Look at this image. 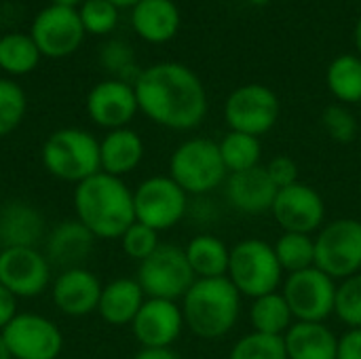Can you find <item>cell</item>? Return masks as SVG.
I'll use <instances>...</instances> for the list:
<instances>
[{"instance_id":"cell-1","label":"cell","mask_w":361,"mask_h":359,"mask_svg":"<svg viewBox=\"0 0 361 359\" xmlns=\"http://www.w3.org/2000/svg\"><path fill=\"white\" fill-rule=\"evenodd\" d=\"M133 89L140 110L161 127L190 131L207 114V91L201 78L184 63L161 61L144 68Z\"/></svg>"},{"instance_id":"cell-2","label":"cell","mask_w":361,"mask_h":359,"mask_svg":"<svg viewBox=\"0 0 361 359\" xmlns=\"http://www.w3.org/2000/svg\"><path fill=\"white\" fill-rule=\"evenodd\" d=\"M72 205L76 220L82 222L95 239H121L135 222L133 190L110 174H95L74 186Z\"/></svg>"},{"instance_id":"cell-3","label":"cell","mask_w":361,"mask_h":359,"mask_svg":"<svg viewBox=\"0 0 361 359\" xmlns=\"http://www.w3.org/2000/svg\"><path fill=\"white\" fill-rule=\"evenodd\" d=\"M241 298L228 277L197 279L182 298L184 326L199 339H222L239 322Z\"/></svg>"},{"instance_id":"cell-4","label":"cell","mask_w":361,"mask_h":359,"mask_svg":"<svg viewBox=\"0 0 361 359\" xmlns=\"http://www.w3.org/2000/svg\"><path fill=\"white\" fill-rule=\"evenodd\" d=\"M40 163L44 171L55 180L76 186L102 171L99 140L78 127L57 129L42 142Z\"/></svg>"},{"instance_id":"cell-5","label":"cell","mask_w":361,"mask_h":359,"mask_svg":"<svg viewBox=\"0 0 361 359\" xmlns=\"http://www.w3.org/2000/svg\"><path fill=\"white\" fill-rule=\"evenodd\" d=\"M226 167L218 142L209 138H190L169 157V178L186 195H207L226 182Z\"/></svg>"},{"instance_id":"cell-6","label":"cell","mask_w":361,"mask_h":359,"mask_svg":"<svg viewBox=\"0 0 361 359\" xmlns=\"http://www.w3.org/2000/svg\"><path fill=\"white\" fill-rule=\"evenodd\" d=\"M226 277L233 281L241 296L254 300L279 290L283 269L279 267V260L271 243L250 237L231 248Z\"/></svg>"},{"instance_id":"cell-7","label":"cell","mask_w":361,"mask_h":359,"mask_svg":"<svg viewBox=\"0 0 361 359\" xmlns=\"http://www.w3.org/2000/svg\"><path fill=\"white\" fill-rule=\"evenodd\" d=\"M135 279L146 298H163L173 303L182 300L197 281L184 248L173 243H161L152 256L142 260Z\"/></svg>"},{"instance_id":"cell-8","label":"cell","mask_w":361,"mask_h":359,"mask_svg":"<svg viewBox=\"0 0 361 359\" xmlns=\"http://www.w3.org/2000/svg\"><path fill=\"white\" fill-rule=\"evenodd\" d=\"M315 267L334 281L361 273L360 220L338 218L319 229L315 237Z\"/></svg>"},{"instance_id":"cell-9","label":"cell","mask_w":361,"mask_h":359,"mask_svg":"<svg viewBox=\"0 0 361 359\" xmlns=\"http://www.w3.org/2000/svg\"><path fill=\"white\" fill-rule=\"evenodd\" d=\"M281 114L277 93L260 83L237 87L224 102V121L231 131L260 138L269 133Z\"/></svg>"},{"instance_id":"cell-10","label":"cell","mask_w":361,"mask_h":359,"mask_svg":"<svg viewBox=\"0 0 361 359\" xmlns=\"http://www.w3.org/2000/svg\"><path fill=\"white\" fill-rule=\"evenodd\" d=\"M135 222L157 233L173 229L188 209V195L169 176H150L133 190Z\"/></svg>"},{"instance_id":"cell-11","label":"cell","mask_w":361,"mask_h":359,"mask_svg":"<svg viewBox=\"0 0 361 359\" xmlns=\"http://www.w3.org/2000/svg\"><path fill=\"white\" fill-rule=\"evenodd\" d=\"M336 284L317 267L288 275L283 281V298L294 315V322L324 324L334 313Z\"/></svg>"},{"instance_id":"cell-12","label":"cell","mask_w":361,"mask_h":359,"mask_svg":"<svg viewBox=\"0 0 361 359\" xmlns=\"http://www.w3.org/2000/svg\"><path fill=\"white\" fill-rule=\"evenodd\" d=\"M0 334L13 359H59L63 351L59 326L40 313H17Z\"/></svg>"},{"instance_id":"cell-13","label":"cell","mask_w":361,"mask_h":359,"mask_svg":"<svg viewBox=\"0 0 361 359\" xmlns=\"http://www.w3.org/2000/svg\"><path fill=\"white\" fill-rule=\"evenodd\" d=\"M53 284L51 264L38 248L0 250V286L17 298H36Z\"/></svg>"},{"instance_id":"cell-14","label":"cell","mask_w":361,"mask_h":359,"mask_svg":"<svg viewBox=\"0 0 361 359\" xmlns=\"http://www.w3.org/2000/svg\"><path fill=\"white\" fill-rule=\"evenodd\" d=\"M85 28L78 8L49 4L32 21L30 36L38 51L47 57L59 59L74 53L85 38Z\"/></svg>"},{"instance_id":"cell-15","label":"cell","mask_w":361,"mask_h":359,"mask_svg":"<svg viewBox=\"0 0 361 359\" xmlns=\"http://www.w3.org/2000/svg\"><path fill=\"white\" fill-rule=\"evenodd\" d=\"M271 214L283 233L313 235L326 222V203L317 188L298 180L296 184L277 190Z\"/></svg>"},{"instance_id":"cell-16","label":"cell","mask_w":361,"mask_h":359,"mask_svg":"<svg viewBox=\"0 0 361 359\" xmlns=\"http://www.w3.org/2000/svg\"><path fill=\"white\" fill-rule=\"evenodd\" d=\"M87 114L89 118L108 131L127 127L140 112L133 83L121 78H108L97 83L87 93Z\"/></svg>"},{"instance_id":"cell-17","label":"cell","mask_w":361,"mask_h":359,"mask_svg":"<svg viewBox=\"0 0 361 359\" xmlns=\"http://www.w3.org/2000/svg\"><path fill=\"white\" fill-rule=\"evenodd\" d=\"M131 330L142 349H171L184 330L182 307L173 300L146 298L131 322Z\"/></svg>"},{"instance_id":"cell-18","label":"cell","mask_w":361,"mask_h":359,"mask_svg":"<svg viewBox=\"0 0 361 359\" xmlns=\"http://www.w3.org/2000/svg\"><path fill=\"white\" fill-rule=\"evenodd\" d=\"M104 284L89 269L61 271L51 284V298L59 313L68 317H87L97 311Z\"/></svg>"},{"instance_id":"cell-19","label":"cell","mask_w":361,"mask_h":359,"mask_svg":"<svg viewBox=\"0 0 361 359\" xmlns=\"http://www.w3.org/2000/svg\"><path fill=\"white\" fill-rule=\"evenodd\" d=\"M95 245V237L93 233L78 222L76 218L72 220H63L59 224H55L49 235L44 237V256L51 264V269H59L61 271H70V269H80Z\"/></svg>"},{"instance_id":"cell-20","label":"cell","mask_w":361,"mask_h":359,"mask_svg":"<svg viewBox=\"0 0 361 359\" xmlns=\"http://www.w3.org/2000/svg\"><path fill=\"white\" fill-rule=\"evenodd\" d=\"M226 199L228 203L241 212V214H267L271 212L275 197H277V186L269 178L264 165L228 174L226 176Z\"/></svg>"},{"instance_id":"cell-21","label":"cell","mask_w":361,"mask_h":359,"mask_svg":"<svg viewBox=\"0 0 361 359\" xmlns=\"http://www.w3.org/2000/svg\"><path fill=\"white\" fill-rule=\"evenodd\" d=\"M44 216L27 201L0 205V250L36 248L44 239Z\"/></svg>"},{"instance_id":"cell-22","label":"cell","mask_w":361,"mask_h":359,"mask_svg":"<svg viewBox=\"0 0 361 359\" xmlns=\"http://www.w3.org/2000/svg\"><path fill=\"white\" fill-rule=\"evenodd\" d=\"M131 25L146 42H167L180 30V8L173 0H140L131 6Z\"/></svg>"},{"instance_id":"cell-23","label":"cell","mask_w":361,"mask_h":359,"mask_svg":"<svg viewBox=\"0 0 361 359\" xmlns=\"http://www.w3.org/2000/svg\"><path fill=\"white\" fill-rule=\"evenodd\" d=\"M144 150V140L137 131L129 127L112 129L99 140V167L104 174L125 178L140 167Z\"/></svg>"},{"instance_id":"cell-24","label":"cell","mask_w":361,"mask_h":359,"mask_svg":"<svg viewBox=\"0 0 361 359\" xmlns=\"http://www.w3.org/2000/svg\"><path fill=\"white\" fill-rule=\"evenodd\" d=\"M144 300H146V294L142 286L137 284V279L118 277L104 286L97 313L110 326H116V328L131 326Z\"/></svg>"},{"instance_id":"cell-25","label":"cell","mask_w":361,"mask_h":359,"mask_svg":"<svg viewBox=\"0 0 361 359\" xmlns=\"http://www.w3.org/2000/svg\"><path fill=\"white\" fill-rule=\"evenodd\" d=\"M288 359H336L338 336L326 324L294 322L283 334Z\"/></svg>"},{"instance_id":"cell-26","label":"cell","mask_w":361,"mask_h":359,"mask_svg":"<svg viewBox=\"0 0 361 359\" xmlns=\"http://www.w3.org/2000/svg\"><path fill=\"white\" fill-rule=\"evenodd\" d=\"M188 264L197 279H216L226 277L231 248L214 235H197L184 248Z\"/></svg>"},{"instance_id":"cell-27","label":"cell","mask_w":361,"mask_h":359,"mask_svg":"<svg viewBox=\"0 0 361 359\" xmlns=\"http://www.w3.org/2000/svg\"><path fill=\"white\" fill-rule=\"evenodd\" d=\"M250 324H252L254 332L271 334V336H283L292 328L294 315H292L283 294L271 292V294H264V296L252 300Z\"/></svg>"},{"instance_id":"cell-28","label":"cell","mask_w":361,"mask_h":359,"mask_svg":"<svg viewBox=\"0 0 361 359\" xmlns=\"http://www.w3.org/2000/svg\"><path fill=\"white\" fill-rule=\"evenodd\" d=\"M330 93L343 104H361V57L345 53L330 61L326 72Z\"/></svg>"},{"instance_id":"cell-29","label":"cell","mask_w":361,"mask_h":359,"mask_svg":"<svg viewBox=\"0 0 361 359\" xmlns=\"http://www.w3.org/2000/svg\"><path fill=\"white\" fill-rule=\"evenodd\" d=\"M42 53L38 51L36 42L30 34L21 32H8L0 36V70L13 76H23L32 72Z\"/></svg>"},{"instance_id":"cell-30","label":"cell","mask_w":361,"mask_h":359,"mask_svg":"<svg viewBox=\"0 0 361 359\" xmlns=\"http://www.w3.org/2000/svg\"><path fill=\"white\" fill-rule=\"evenodd\" d=\"M218 148H220V157H222L228 174H237V171L258 167L260 159H262L260 138L239 133V131H228L218 142Z\"/></svg>"},{"instance_id":"cell-31","label":"cell","mask_w":361,"mask_h":359,"mask_svg":"<svg viewBox=\"0 0 361 359\" xmlns=\"http://www.w3.org/2000/svg\"><path fill=\"white\" fill-rule=\"evenodd\" d=\"M283 273L292 275L315 267V237L302 233H281L273 245Z\"/></svg>"},{"instance_id":"cell-32","label":"cell","mask_w":361,"mask_h":359,"mask_svg":"<svg viewBox=\"0 0 361 359\" xmlns=\"http://www.w3.org/2000/svg\"><path fill=\"white\" fill-rule=\"evenodd\" d=\"M228 359H288V351L283 336L250 332L233 345Z\"/></svg>"},{"instance_id":"cell-33","label":"cell","mask_w":361,"mask_h":359,"mask_svg":"<svg viewBox=\"0 0 361 359\" xmlns=\"http://www.w3.org/2000/svg\"><path fill=\"white\" fill-rule=\"evenodd\" d=\"M27 110L25 91L11 78H0V138L13 133Z\"/></svg>"},{"instance_id":"cell-34","label":"cell","mask_w":361,"mask_h":359,"mask_svg":"<svg viewBox=\"0 0 361 359\" xmlns=\"http://www.w3.org/2000/svg\"><path fill=\"white\" fill-rule=\"evenodd\" d=\"M78 15L85 32L104 36L116 28L118 6L112 4L110 0H82V4L78 6Z\"/></svg>"},{"instance_id":"cell-35","label":"cell","mask_w":361,"mask_h":359,"mask_svg":"<svg viewBox=\"0 0 361 359\" xmlns=\"http://www.w3.org/2000/svg\"><path fill=\"white\" fill-rule=\"evenodd\" d=\"M334 315L349 328H361V273L343 279L336 288Z\"/></svg>"},{"instance_id":"cell-36","label":"cell","mask_w":361,"mask_h":359,"mask_svg":"<svg viewBox=\"0 0 361 359\" xmlns=\"http://www.w3.org/2000/svg\"><path fill=\"white\" fill-rule=\"evenodd\" d=\"M161 245L159 241V233L142 222H133L123 235H121V248L125 252V256H129L131 260H146L148 256H152L157 252V248Z\"/></svg>"},{"instance_id":"cell-37","label":"cell","mask_w":361,"mask_h":359,"mask_svg":"<svg viewBox=\"0 0 361 359\" xmlns=\"http://www.w3.org/2000/svg\"><path fill=\"white\" fill-rule=\"evenodd\" d=\"M322 125L328 135L338 144H351L357 138V118L343 104L328 106L322 114Z\"/></svg>"},{"instance_id":"cell-38","label":"cell","mask_w":361,"mask_h":359,"mask_svg":"<svg viewBox=\"0 0 361 359\" xmlns=\"http://www.w3.org/2000/svg\"><path fill=\"white\" fill-rule=\"evenodd\" d=\"M269 178L273 180V184L277 186V190L281 188H288L292 184L298 182V165L292 157H286V154H279L275 159H271L267 165H264Z\"/></svg>"},{"instance_id":"cell-39","label":"cell","mask_w":361,"mask_h":359,"mask_svg":"<svg viewBox=\"0 0 361 359\" xmlns=\"http://www.w3.org/2000/svg\"><path fill=\"white\" fill-rule=\"evenodd\" d=\"M104 63L108 70H112L116 74V78L125 80L127 70L133 68V55L123 42H110V47L104 51Z\"/></svg>"},{"instance_id":"cell-40","label":"cell","mask_w":361,"mask_h":359,"mask_svg":"<svg viewBox=\"0 0 361 359\" xmlns=\"http://www.w3.org/2000/svg\"><path fill=\"white\" fill-rule=\"evenodd\" d=\"M336 359H361V328H349L338 339Z\"/></svg>"},{"instance_id":"cell-41","label":"cell","mask_w":361,"mask_h":359,"mask_svg":"<svg viewBox=\"0 0 361 359\" xmlns=\"http://www.w3.org/2000/svg\"><path fill=\"white\" fill-rule=\"evenodd\" d=\"M17 296L11 294L4 286H0V332L15 320L17 311Z\"/></svg>"},{"instance_id":"cell-42","label":"cell","mask_w":361,"mask_h":359,"mask_svg":"<svg viewBox=\"0 0 361 359\" xmlns=\"http://www.w3.org/2000/svg\"><path fill=\"white\" fill-rule=\"evenodd\" d=\"M133 359H182L173 349H142Z\"/></svg>"},{"instance_id":"cell-43","label":"cell","mask_w":361,"mask_h":359,"mask_svg":"<svg viewBox=\"0 0 361 359\" xmlns=\"http://www.w3.org/2000/svg\"><path fill=\"white\" fill-rule=\"evenodd\" d=\"M353 42H355V49H357V55L361 57V17L355 23V30H353Z\"/></svg>"},{"instance_id":"cell-44","label":"cell","mask_w":361,"mask_h":359,"mask_svg":"<svg viewBox=\"0 0 361 359\" xmlns=\"http://www.w3.org/2000/svg\"><path fill=\"white\" fill-rule=\"evenodd\" d=\"M51 4L57 6H70V8H78L82 4V0H51Z\"/></svg>"},{"instance_id":"cell-45","label":"cell","mask_w":361,"mask_h":359,"mask_svg":"<svg viewBox=\"0 0 361 359\" xmlns=\"http://www.w3.org/2000/svg\"><path fill=\"white\" fill-rule=\"evenodd\" d=\"M0 359H13L8 349H6V345H4V341H2V334H0Z\"/></svg>"},{"instance_id":"cell-46","label":"cell","mask_w":361,"mask_h":359,"mask_svg":"<svg viewBox=\"0 0 361 359\" xmlns=\"http://www.w3.org/2000/svg\"><path fill=\"white\" fill-rule=\"evenodd\" d=\"M110 2H112V4H116V6L121 8V6H133V4H135V2H140V0H110Z\"/></svg>"},{"instance_id":"cell-47","label":"cell","mask_w":361,"mask_h":359,"mask_svg":"<svg viewBox=\"0 0 361 359\" xmlns=\"http://www.w3.org/2000/svg\"><path fill=\"white\" fill-rule=\"evenodd\" d=\"M250 2H252V4H256V6H264L269 0H250Z\"/></svg>"}]
</instances>
